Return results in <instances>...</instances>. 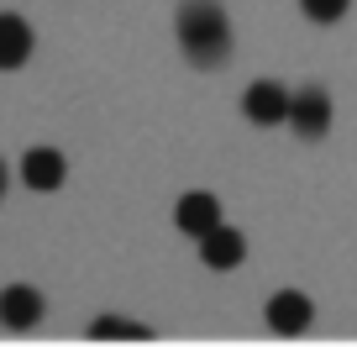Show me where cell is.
<instances>
[{
  "mask_svg": "<svg viewBox=\"0 0 357 347\" xmlns=\"http://www.w3.org/2000/svg\"><path fill=\"white\" fill-rule=\"evenodd\" d=\"M289 126L305 137V142H315V137H326V126H331V95L326 90H294V105H289Z\"/></svg>",
  "mask_w": 357,
  "mask_h": 347,
  "instance_id": "3",
  "label": "cell"
},
{
  "mask_svg": "<svg viewBox=\"0 0 357 347\" xmlns=\"http://www.w3.org/2000/svg\"><path fill=\"white\" fill-rule=\"evenodd\" d=\"M89 337H153V332L137 326V321H121V316H100V321L89 326Z\"/></svg>",
  "mask_w": 357,
  "mask_h": 347,
  "instance_id": "11",
  "label": "cell"
},
{
  "mask_svg": "<svg viewBox=\"0 0 357 347\" xmlns=\"http://www.w3.org/2000/svg\"><path fill=\"white\" fill-rule=\"evenodd\" d=\"M0 195H6V163H0Z\"/></svg>",
  "mask_w": 357,
  "mask_h": 347,
  "instance_id": "12",
  "label": "cell"
},
{
  "mask_svg": "<svg viewBox=\"0 0 357 347\" xmlns=\"http://www.w3.org/2000/svg\"><path fill=\"white\" fill-rule=\"evenodd\" d=\"M32 58V27L16 11H0V68H22Z\"/></svg>",
  "mask_w": 357,
  "mask_h": 347,
  "instance_id": "9",
  "label": "cell"
},
{
  "mask_svg": "<svg viewBox=\"0 0 357 347\" xmlns=\"http://www.w3.org/2000/svg\"><path fill=\"white\" fill-rule=\"evenodd\" d=\"M310 316H315V305H310L305 290H279L273 300H268V326H273L279 337H300L305 326H310Z\"/></svg>",
  "mask_w": 357,
  "mask_h": 347,
  "instance_id": "6",
  "label": "cell"
},
{
  "mask_svg": "<svg viewBox=\"0 0 357 347\" xmlns=\"http://www.w3.org/2000/svg\"><path fill=\"white\" fill-rule=\"evenodd\" d=\"M347 6H352V0H300V11L310 16L315 27H336L347 16Z\"/></svg>",
  "mask_w": 357,
  "mask_h": 347,
  "instance_id": "10",
  "label": "cell"
},
{
  "mask_svg": "<svg viewBox=\"0 0 357 347\" xmlns=\"http://www.w3.org/2000/svg\"><path fill=\"white\" fill-rule=\"evenodd\" d=\"M0 321L11 326V332H32L43 321V295L32 284H6L0 290Z\"/></svg>",
  "mask_w": 357,
  "mask_h": 347,
  "instance_id": "7",
  "label": "cell"
},
{
  "mask_svg": "<svg viewBox=\"0 0 357 347\" xmlns=\"http://www.w3.org/2000/svg\"><path fill=\"white\" fill-rule=\"evenodd\" d=\"M200 258H205V269L226 274V269H236V263L247 258V237L221 221V226H211V232L200 237Z\"/></svg>",
  "mask_w": 357,
  "mask_h": 347,
  "instance_id": "5",
  "label": "cell"
},
{
  "mask_svg": "<svg viewBox=\"0 0 357 347\" xmlns=\"http://www.w3.org/2000/svg\"><path fill=\"white\" fill-rule=\"evenodd\" d=\"M174 226H178L184 237H195V242H200L211 226H221V200H215V195H205V190H190L184 200L174 205Z\"/></svg>",
  "mask_w": 357,
  "mask_h": 347,
  "instance_id": "4",
  "label": "cell"
},
{
  "mask_svg": "<svg viewBox=\"0 0 357 347\" xmlns=\"http://www.w3.org/2000/svg\"><path fill=\"white\" fill-rule=\"evenodd\" d=\"M63 174H68V163H63V153L58 147H32V153L22 158V179H26V190H58L63 184Z\"/></svg>",
  "mask_w": 357,
  "mask_h": 347,
  "instance_id": "8",
  "label": "cell"
},
{
  "mask_svg": "<svg viewBox=\"0 0 357 347\" xmlns=\"http://www.w3.org/2000/svg\"><path fill=\"white\" fill-rule=\"evenodd\" d=\"M289 105H294V95L284 90V84H273V79H257V84H247V95H242V116L257 121V126L289 121Z\"/></svg>",
  "mask_w": 357,
  "mask_h": 347,
  "instance_id": "2",
  "label": "cell"
},
{
  "mask_svg": "<svg viewBox=\"0 0 357 347\" xmlns=\"http://www.w3.org/2000/svg\"><path fill=\"white\" fill-rule=\"evenodd\" d=\"M178 47L195 68H221L231 58V22L215 0H184L178 6Z\"/></svg>",
  "mask_w": 357,
  "mask_h": 347,
  "instance_id": "1",
  "label": "cell"
}]
</instances>
